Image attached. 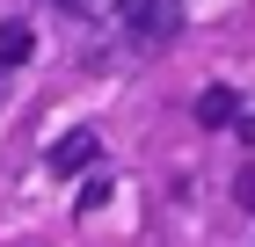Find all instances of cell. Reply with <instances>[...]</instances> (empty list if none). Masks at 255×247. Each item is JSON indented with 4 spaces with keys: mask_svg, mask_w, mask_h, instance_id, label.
I'll return each instance as SVG.
<instances>
[{
    "mask_svg": "<svg viewBox=\"0 0 255 247\" xmlns=\"http://www.w3.org/2000/svg\"><path fill=\"white\" fill-rule=\"evenodd\" d=\"M131 37L153 51V44H175L182 37V0H138L131 7Z\"/></svg>",
    "mask_w": 255,
    "mask_h": 247,
    "instance_id": "cell-1",
    "label": "cell"
},
{
    "mask_svg": "<svg viewBox=\"0 0 255 247\" xmlns=\"http://www.w3.org/2000/svg\"><path fill=\"white\" fill-rule=\"evenodd\" d=\"M102 204H110V174L95 167V174H88V182H80V196H73V218H95Z\"/></svg>",
    "mask_w": 255,
    "mask_h": 247,
    "instance_id": "cell-5",
    "label": "cell"
},
{
    "mask_svg": "<svg viewBox=\"0 0 255 247\" xmlns=\"http://www.w3.org/2000/svg\"><path fill=\"white\" fill-rule=\"evenodd\" d=\"M95 160H102V138L95 131H66V138L44 146V174H88Z\"/></svg>",
    "mask_w": 255,
    "mask_h": 247,
    "instance_id": "cell-2",
    "label": "cell"
},
{
    "mask_svg": "<svg viewBox=\"0 0 255 247\" xmlns=\"http://www.w3.org/2000/svg\"><path fill=\"white\" fill-rule=\"evenodd\" d=\"M234 196H241V204L255 211V167H241V182H234Z\"/></svg>",
    "mask_w": 255,
    "mask_h": 247,
    "instance_id": "cell-6",
    "label": "cell"
},
{
    "mask_svg": "<svg viewBox=\"0 0 255 247\" xmlns=\"http://www.w3.org/2000/svg\"><path fill=\"white\" fill-rule=\"evenodd\" d=\"M29 51H37V37H29V22H0V66H22Z\"/></svg>",
    "mask_w": 255,
    "mask_h": 247,
    "instance_id": "cell-4",
    "label": "cell"
},
{
    "mask_svg": "<svg viewBox=\"0 0 255 247\" xmlns=\"http://www.w3.org/2000/svg\"><path fill=\"white\" fill-rule=\"evenodd\" d=\"M241 138H248V146H255V116H241Z\"/></svg>",
    "mask_w": 255,
    "mask_h": 247,
    "instance_id": "cell-7",
    "label": "cell"
},
{
    "mask_svg": "<svg viewBox=\"0 0 255 247\" xmlns=\"http://www.w3.org/2000/svg\"><path fill=\"white\" fill-rule=\"evenodd\" d=\"M197 124H241V95L234 87H204V95H197Z\"/></svg>",
    "mask_w": 255,
    "mask_h": 247,
    "instance_id": "cell-3",
    "label": "cell"
}]
</instances>
